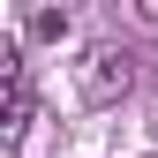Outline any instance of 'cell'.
<instances>
[{"label": "cell", "mask_w": 158, "mask_h": 158, "mask_svg": "<svg viewBox=\"0 0 158 158\" xmlns=\"http://www.w3.org/2000/svg\"><path fill=\"white\" fill-rule=\"evenodd\" d=\"M128 83H135V53H128V45H98V53H90V68H83V90L106 106V98H121Z\"/></svg>", "instance_id": "6da1fadb"}, {"label": "cell", "mask_w": 158, "mask_h": 158, "mask_svg": "<svg viewBox=\"0 0 158 158\" xmlns=\"http://www.w3.org/2000/svg\"><path fill=\"white\" fill-rule=\"evenodd\" d=\"M23 30H30V38H68V8H30Z\"/></svg>", "instance_id": "3957f363"}, {"label": "cell", "mask_w": 158, "mask_h": 158, "mask_svg": "<svg viewBox=\"0 0 158 158\" xmlns=\"http://www.w3.org/2000/svg\"><path fill=\"white\" fill-rule=\"evenodd\" d=\"M30 128V83H23V75H15V83H0V135H8V143H15V135H23Z\"/></svg>", "instance_id": "7a4b0ae2"}]
</instances>
